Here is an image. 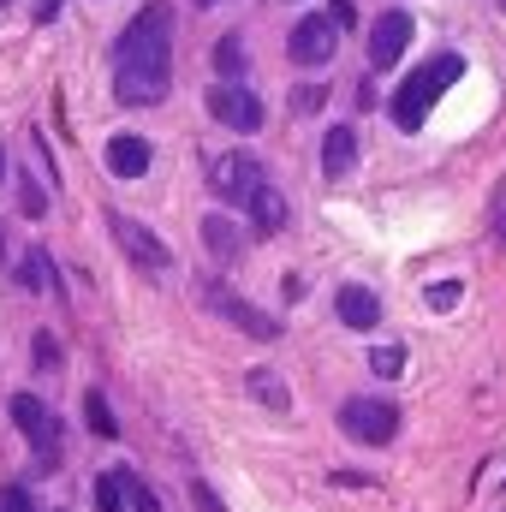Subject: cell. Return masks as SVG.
Here are the masks:
<instances>
[{"label": "cell", "instance_id": "cell-1", "mask_svg": "<svg viewBox=\"0 0 506 512\" xmlns=\"http://www.w3.org/2000/svg\"><path fill=\"white\" fill-rule=\"evenodd\" d=\"M173 84V6H143L114 42V96L126 108L161 102Z\"/></svg>", "mask_w": 506, "mask_h": 512}, {"label": "cell", "instance_id": "cell-2", "mask_svg": "<svg viewBox=\"0 0 506 512\" xmlns=\"http://www.w3.org/2000/svg\"><path fill=\"white\" fill-rule=\"evenodd\" d=\"M459 78H465V60H459V54H435V60H423V66L393 90V126L417 131L423 120H429V108H435Z\"/></svg>", "mask_w": 506, "mask_h": 512}, {"label": "cell", "instance_id": "cell-3", "mask_svg": "<svg viewBox=\"0 0 506 512\" xmlns=\"http://www.w3.org/2000/svg\"><path fill=\"white\" fill-rule=\"evenodd\" d=\"M340 429L358 441V447H387L393 429H399V411L387 399H346L340 405Z\"/></svg>", "mask_w": 506, "mask_h": 512}, {"label": "cell", "instance_id": "cell-4", "mask_svg": "<svg viewBox=\"0 0 506 512\" xmlns=\"http://www.w3.org/2000/svg\"><path fill=\"white\" fill-rule=\"evenodd\" d=\"M12 417H18V429H24L36 465H54V459H60V423H54V411H48L36 393H12Z\"/></svg>", "mask_w": 506, "mask_h": 512}, {"label": "cell", "instance_id": "cell-5", "mask_svg": "<svg viewBox=\"0 0 506 512\" xmlns=\"http://www.w3.org/2000/svg\"><path fill=\"white\" fill-rule=\"evenodd\" d=\"M209 185H215L227 203H251L256 191L268 185V173H262V161H256V155L233 149V155H215V161H209Z\"/></svg>", "mask_w": 506, "mask_h": 512}, {"label": "cell", "instance_id": "cell-6", "mask_svg": "<svg viewBox=\"0 0 506 512\" xmlns=\"http://www.w3.org/2000/svg\"><path fill=\"white\" fill-rule=\"evenodd\" d=\"M203 298H209V310H215V316H227V322H233V328H245L251 340H280V322H274V316H262L256 304H245L239 292H227L221 280H209V286H203Z\"/></svg>", "mask_w": 506, "mask_h": 512}, {"label": "cell", "instance_id": "cell-7", "mask_svg": "<svg viewBox=\"0 0 506 512\" xmlns=\"http://www.w3.org/2000/svg\"><path fill=\"white\" fill-rule=\"evenodd\" d=\"M209 114L227 131H245V137L262 131V102H256L245 84H215V90H209Z\"/></svg>", "mask_w": 506, "mask_h": 512}, {"label": "cell", "instance_id": "cell-8", "mask_svg": "<svg viewBox=\"0 0 506 512\" xmlns=\"http://www.w3.org/2000/svg\"><path fill=\"white\" fill-rule=\"evenodd\" d=\"M108 233L120 239V251H126L131 262H137V268H155V274H161V268L173 262V256H167V245H161V239H155V233H149L143 221H131V215H120V209L108 215Z\"/></svg>", "mask_w": 506, "mask_h": 512}, {"label": "cell", "instance_id": "cell-9", "mask_svg": "<svg viewBox=\"0 0 506 512\" xmlns=\"http://www.w3.org/2000/svg\"><path fill=\"white\" fill-rule=\"evenodd\" d=\"M286 48H292L298 66H328L334 48H340V30L316 12V18H298V24H292V42H286Z\"/></svg>", "mask_w": 506, "mask_h": 512}, {"label": "cell", "instance_id": "cell-10", "mask_svg": "<svg viewBox=\"0 0 506 512\" xmlns=\"http://www.w3.org/2000/svg\"><path fill=\"white\" fill-rule=\"evenodd\" d=\"M411 48V12H381L376 18V30H370V66H393L399 54Z\"/></svg>", "mask_w": 506, "mask_h": 512}, {"label": "cell", "instance_id": "cell-11", "mask_svg": "<svg viewBox=\"0 0 506 512\" xmlns=\"http://www.w3.org/2000/svg\"><path fill=\"white\" fill-rule=\"evenodd\" d=\"M149 161H155V149H149V137H137V131H120V137L108 143V173H114V179H143Z\"/></svg>", "mask_w": 506, "mask_h": 512}, {"label": "cell", "instance_id": "cell-12", "mask_svg": "<svg viewBox=\"0 0 506 512\" xmlns=\"http://www.w3.org/2000/svg\"><path fill=\"white\" fill-rule=\"evenodd\" d=\"M334 310H340L346 328H376L381 322V298L370 286H340V292H334Z\"/></svg>", "mask_w": 506, "mask_h": 512}, {"label": "cell", "instance_id": "cell-13", "mask_svg": "<svg viewBox=\"0 0 506 512\" xmlns=\"http://www.w3.org/2000/svg\"><path fill=\"white\" fill-rule=\"evenodd\" d=\"M352 167H358V137H352V126H334L322 137V173L340 179V173H352Z\"/></svg>", "mask_w": 506, "mask_h": 512}, {"label": "cell", "instance_id": "cell-14", "mask_svg": "<svg viewBox=\"0 0 506 512\" xmlns=\"http://www.w3.org/2000/svg\"><path fill=\"white\" fill-rule=\"evenodd\" d=\"M245 209H251V221L262 227V233H280V227H286V197H280L274 185H262Z\"/></svg>", "mask_w": 506, "mask_h": 512}, {"label": "cell", "instance_id": "cell-15", "mask_svg": "<svg viewBox=\"0 0 506 512\" xmlns=\"http://www.w3.org/2000/svg\"><path fill=\"white\" fill-rule=\"evenodd\" d=\"M203 239H209V251L221 256V262H233V256L245 251V233H239L227 215H209V221H203Z\"/></svg>", "mask_w": 506, "mask_h": 512}, {"label": "cell", "instance_id": "cell-16", "mask_svg": "<svg viewBox=\"0 0 506 512\" xmlns=\"http://www.w3.org/2000/svg\"><path fill=\"white\" fill-rule=\"evenodd\" d=\"M245 393H256L268 411H286V405H292V393L280 387V376H274V370H251V376H245Z\"/></svg>", "mask_w": 506, "mask_h": 512}, {"label": "cell", "instance_id": "cell-17", "mask_svg": "<svg viewBox=\"0 0 506 512\" xmlns=\"http://www.w3.org/2000/svg\"><path fill=\"white\" fill-rule=\"evenodd\" d=\"M215 72H221V78H239V72H245V42H239V36H221V42H215Z\"/></svg>", "mask_w": 506, "mask_h": 512}, {"label": "cell", "instance_id": "cell-18", "mask_svg": "<svg viewBox=\"0 0 506 512\" xmlns=\"http://www.w3.org/2000/svg\"><path fill=\"white\" fill-rule=\"evenodd\" d=\"M84 417H90V429H96L102 441H114V435H120V423H114V411H108V399H102V393H84Z\"/></svg>", "mask_w": 506, "mask_h": 512}, {"label": "cell", "instance_id": "cell-19", "mask_svg": "<svg viewBox=\"0 0 506 512\" xmlns=\"http://www.w3.org/2000/svg\"><path fill=\"white\" fill-rule=\"evenodd\" d=\"M96 512H126V489H120V471H102V477H96Z\"/></svg>", "mask_w": 506, "mask_h": 512}, {"label": "cell", "instance_id": "cell-20", "mask_svg": "<svg viewBox=\"0 0 506 512\" xmlns=\"http://www.w3.org/2000/svg\"><path fill=\"white\" fill-rule=\"evenodd\" d=\"M24 286H30V292H48V286H54V274H48V251L24 256Z\"/></svg>", "mask_w": 506, "mask_h": 512}, {"label": "cell", "instance_id": "cell-21", "mask_svg": "<svg viewBox=\"0 0 506 512\" xmlns=\"http://www.w3.org/2000/svg\"><path fill=\"white\" fill-rule=\"evenodd\" d=\"M120 489H126V501H131L137 512H161V501H155V495H149V489H143V483L131 477L126 465H120Z\"/></svg>", "mask_w": 506, "mask_h": 512}, {"label": "cell", "instance_id": "cell-22", "mask_svg": "<svg viewBox=\"0 0 506 512\" xmlns=\"http://www.w3.org/2000/svg\"><path fill=\"white\" fill-rule=\"evenodd\" d=\"M370 370H376V376H399V370H405V352H399V346H376V352H370Z\"/></svg>", "mask_w": 506, "mask_h": 512}, {"label": "cell", "instance_id": "cell-23", "mask_svg": "<svg viewBox=\"0 0 506 512\" xmlns=\"http://www.w3.org/2000/svg\"><path fill=\"white\" fill-rule=\"evenodd\" d=\"M459 292H465L459 280H435V286H429L423 298H429V310H453V304H459Z\"/></svg>", "mask_w": 506, "mask_h": 512}, {"label": "cell", "instance_id": "cell-24", "mask_svg": "<svg viewBox=\"0 0 506 512\" xmlns=\"http://www.w3.org/2000/svg\"><path fill=\"white\" fill-rule=\"evenodd\" d=\"M18 209H24V215H42V209H48V197H42V185H36V179H24V185H18Z\"/></svg>", "mask_w": 506, "mask_h": 512}, {"label": "cell", "instance_id": "cell-25", "mask_svg": "<svg viewBox=\"0 0 506 512\" xmlns=\"http://www.w3.org/2000/svg\"><path fill=\"white\" fill-rule=\"evenodd\" d=\"M0 512H36V501H30V489H24V483H12V489L0 495Z\"/></svg>", "mask_w": 506, "mask_h": 512}, {"label": "cell", "instance_id": "cell-26", "mask_svg": "<svg viewBox=\"0 0 506 512\" xmlns=\"http://www.w3.org/2000/svg\"><path fill=\"white\" fill-rule=\"evenodd\" d=\"M322 18H328V24H334V30H340V36H346V30H352V24H358V12H352V6H346V0H334V6H328V12H322Z\"/></svg>", "mask_w": 506, "mask_h": 512}, {"label": "cell", "instance_id": "cell-27", "mask_svg": "<svg viewBox=\"0 0 506 512\" xmlns=\"http://www.w3.org/2000/svg\"><path fill=\"white\" fill-rule=\"evenodd\" d=\"M191 501H197V507H203V512H227V507H221V495H215V489H209L203 477L191 483Z\"/></svg>", "mask_w": 506, "mask_h": 512}, {"label": "cell", "instance_id": "cell-28", "mask_svg": "<svg viewBox=\"0 0 506 512\" xmlns=\"http://www.w3.org/2000/svg\"><path fill=\"white\" fill-rule=\"evenodd\" d=\"M292 108H298V114H316V108H322V90H316V84L292 90Z\"/></svg>", "mask_w": 506, "mask_h": 512}, {"label": "cell", "instance_id": "cell-29", "mask_svg": "<svg viewBox=\"0 0 506 512\" xmlns=\"http://www.w3.org/2000/svg\"><path fill=\"white\" fill-rule=\"evenodd\" d=\"M489 221H495V233H501V245H506V179H501V191H495V209H489Z\"/></svg>", "mask_w": 506, "mask_h": 512}, {"label": "cell", "instance_id": "cell-30", "mask_svg": "<svg viewBox=\"0 0 506 512\" xmlns=\"http://www.w3.org/2000/svg\"><path fill=\"white\" fill-rule=\"evenodd\" d=\"M36 364H42V370H48V364H60V346H54L48 334H36Z\"/></svg>", "mask_w": 506, "mask_h": 512}, {"label": "cell", "instance_id": "cell-31", "mask_svg": "<svg viewBox=\"0 0 506 512\" xmlns=\"http://www.w3.org/2000/svg\"><path fill=\"white\" fill-rule=\"evenodd\" d=\"M0 179H6V155H0Z\"/></svg>", "mask_w": 506, "mask_h": 512}, {"label": "cell", "instance_id": "cell-32", "mask_svg": "<svg viewBox=\"0 0 506 512\" xmlns=\"http://www.w3.org/2000/svg\"><path fill=\"white\" fill-rule=\"evenodd\" d=\"M197 6H215V0H197Z\"/></svg>", "mask_w": 506, "mask_h": 512}]
</instances>
